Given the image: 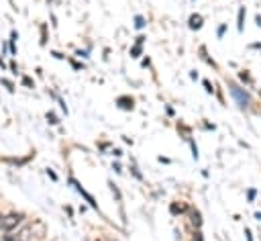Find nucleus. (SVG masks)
Wrapping results in <instances>:
<instances>
[{
	"instance_id": "f257e3e1",
	"label": "nucleus",
	"mask_w": 261,
	"mask_h": 241,
	"mask_svg": "<svg viewBox=\"0 0 261 241\" xmlns=\"http://www.w3.org/2000/svg\"><path fill=\"white\" fill-rule=\"evenodd\" d=\"M20 223H22V214H20V212H10V214L2 216V221H0V229L6 231V233H10V231H14Z\"/></svg>"
},
{
	"instance_id": "f03ea898",
	"label": "nucleus",
	"mask_w": 261,
	"mask_h": 241,
	"mask_svg": "<svg viewBox=\"0 0 261 241\" xmlns=\"http://www.w3.org/2000/svg\"><path fill=\"white\" fill-rule=\"evenodd\" d=\"M228 88H230V94H232V96L237 98V102H239V106H241V108H245V106H249V96H247V94H245V92H243V90H241L239 86H234V84H230Z\"/></svg>"
},
{
	"instance_id": "7ed1b4c3",
	"label": "nucleus",
	"mask_w": 261,
	"mask_h": 241,
	"mask_svg": "<svg viewBox=\"0 0 261 241\" xmlns=\"http://www.w3.org/2000/svg\"><path fill=\"white\" fill-rule=\"evenodd\" d=\"M29 233H33V237H39V239H41V237L47 235V227H45L41 221H35V223L24 231V235H29Z\"/></svg>"
},
{
	"instance_id": "20e7f679",
	"label": "nucleus",
	"mask_w": 261,
	"mask_h": 241,
	"mask_svg": "<svg viewBox=\"0 0 261 241\" xmlns=\"http://www.w3.org/2000/svg\"><path fill=\"white\" fill-rule=\"evenodd\" d=\"M190 27H192V29H200V27H202V16H200V14L190 16Z\"/></svg>"
},
{
	"instance_id": "39448f33",
	"label": "nucleus",
	"mask_w": 261,
	"mask_h": 241,
	"mask_svg": "<svg viewBox=\"0 0 261 241\" xmlns=\"http://www.w3.org/2000/svg\"><path fill=\"white\" fill-rule=\"evenodd\" d=\"M118 104L122 106V108H133V98H118Z\"/></svg>"
},
{
	"instance_id": "423d86ee",
	"label": "nucleus",
	"mask_w": 261,
	"mask_h": 241,
	"mask_svg": "<svg viewBox=\"0 0 261 241\" xmlns=\"http://www.w3.org/2000/svg\"><path fill=\"white\" fill-rule=\"evenodd\" d=\"M192 223H194V227H198V229H200L202 219H200V212H198V210H194V212H192Z\"/></svg>"
},
{
	"instance_id": "0eeeda50",
	"label": "nucleus",
	"mask_w": 261,
	"mask_h": 241,
	"mask_svg": "<svg viewBox=\"0 0 261 241\" xmlns=\"http://www.w3.org/2000/svg\"><path fill=\"white\" fill-rule=\"evenodd\" d=\"M184 208H186L184 204H171V212H173V214H177V212H184Z\"/></svg>"
},
{
	"instance_id": "6e6552de",
	"label": "nucleus",
	"mask_w": 261,
	"mask_h": 241,
	"mask_svg": "<svg viewBox=\"0 0 261 241\" xmlns=\"http://www.w3.org/2000/svg\"><path fill=\"white\" fill-rule=\"evenodd\" d=\"M2 241H22V237H18V235H4Z\"/></svg>"
},
{
	"instance_id": "1a4fd4ad",
	"label": "nucleus",
	"mask_w": 261,
	"mask_h": 241,
	"mask_svg": "<svg viewBox=\"0 0 261 241\" xmlns=\"http://www.w3.org/2000/svg\"><path fill=\"white\" fill-rule=\"evenodd\" d=\"M47 120H49L51 125H55V123H59V120H57V116H55L53 112H47Z\"/></svg>"
},
{
	"instance_id": "9d476101",
	"label": "nucleus",
	"mask_w": 261,
	"mask_h": 241,
	"mask_svg": "<svg viewBox=\"0 0 261 241\" xmlns=\"http://www.w3.org/2000/svg\"><path fill=\"white\" fill-rule=\"evenodd\" d=\"M243 14H245V10L241 8V10H239V31L243 29Z\"/></svg>"
},
{
	"instance_id": "9b49d317",
	"label": "nucleus",
	"mask_w": 261,
	"mask_h": 241,
	"mask_svg": "<svg viewBox=\"0 0 261 241\" xmlns=\"http://www.w3.org/2000/svg\"><path fill=\"white\" fill-rule=\"evenodd\" d=\"M139 51H141V47H139V45H135V47H133V57H137V55H139Z\"/></svg>"
},
{
	"instance_id": "f8f14e48",
	"label": "nucleus",
	"mask_w": 261,
	"mask_h": 241,
	"mask_svg": "<svg viewBox=\"0 0 261 241\" xmlns=\"http://www.w3.org/2000/svg\"><path fill=\"white\" fill-rule=\"evenodd\" d=\"M143 25H145V20H143V18H141V16H137V27H139V29H141V27H143Z\"/></svg>"
},
{
	"instance_id": "ddd939ff",
	"label": "nucleus",
	"mask_w": 261,
	"mask_h": 241,
	"mask_svg": "<svg viewBox=\"0 0 261 241\" xmlns=\"http://www.w3.org/2000/svg\"><path fill=\"white\" fill-rule=\"evenodd\" d=\"M0 221H2V216H0Z\"/></svg>"
}]
</instances>
